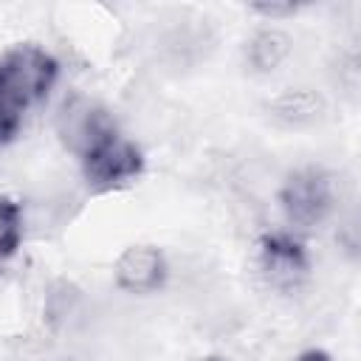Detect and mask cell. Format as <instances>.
I'll return each mask as SVG.
<instances>
[{
  "label": "cell",
  "mask_w": 361,
  "mask_h": 361,
  "mask_svg": "<svg viewBox=\"0 0 361 361\" xmlns=\"http://www.w3.org/2000/svg\"><path fill=\"white\" fill-rule=\"evenodd\" d=\"M59 62L37 45H17L0 56V147L11 144L25 113L56 85Z\"/></svg>",
  "instance_id": "1"
},
{
  "label": "cell",
  "mask_w": 361,
  "mask_h": 361,
  "mask_svg": "<svg viewBox=\"0 0 361 361\" xmlns=\"http://www.w3.org/2000/svg\"><path fill=\"white\" fill-rule=\"evenodd\" d=\"M279 206L290 226L313 228L330 217V212L336 206V183L324 169L302 166L282 180Z\"/></svg>",
  "instance_id": "2"
},
{
  "label": "cell",
  "mask_w": 361,
  "mask_h": 361,
  "mask_svg": "<svg viewBox=\"0 0 361 361\" xmlns=\"http://www.w3.org/2000/svg\"><path fill=\"white\" fill-rule=\"evenodd\" d=\"M79 161H82V175L87 180V186L96 192H110V189L127 186L144 172L141 149L121 133L102 138L87 152H82Z\"/></svg>",
  "instance_id": "3"
},
{
  "label": "cell",
  "mask_w": 361,
  "mask_h": 361,
  "mask_svg": "<svg viewBox=\"0 0 361 361\" xmlns=\"http://www.w3.org/2000/svg\"><path fill=\"white\" fill-rule=\"evenodd\" d=\"M257 259H259L262 276L279 290L299 288L310 271L307 245L293 231H285V228H274V231H265L259 237Z\"/></svg>",
  "instance_id": "4"
},
{
  "label": "cell",
  "mask_w": 361,
  "mask_h": 361,
  "mask_svg": "<svg viewBox=\"0 0 361 361\" xmlns=\"http://www.w3.org/2000/svg\"><path fill=\"white\" fill-rule=\"evenodd\" d=\"M56 133L71 152L82 155L102 138L118 133V127L104 107H99L87 99H71L56 118Z\"/></svg>",
  "instance_id": "5"
},
{
  "label": "cell",
  "mask_w": 361,
  "mask_h": 361,
  "mask_svg": "<svg viewBox=\"0 0 361 361\" xmlns=\"http://www.w3.org/2000/svg\"><path fill=\"white\" fill-rule=\"evenodd\" d=\"M116 285L127 293H155L166 282V259L152 245H133L116 259Z\"/></svg>",
  "instance_id": "6"
},
{
  "label": "cell",
  "mask_w": 361,
  "mask_h": 361,
  "mask_svg": "<svg viewBox=\"0 0 361 361\" xmlns=\"http://www.w3.org/2000/svg\"><path fill=\"white\" fill-rule=\"evenodd\" d=\"M322 110H324V99L310 87H288L271 99V116L285 127L313 124L322 116Z\"/></svg>",
  "instance_id": "7"
},
{
  "label": "cell",
  "mask_w": 361,
  "mask_h": 361,
  "mask_svg": "<svg viewBox=\"0 0 361 361\" xmlns=\"http://www.w3.org/2000/svg\"><path fill=\"white\" fill-rule=\"evenodd\" d=\"M290 37L282 31V28H259L251 39H248V48H245V59L254 71L259 73H271L276 71L288 56H290Z\"/></svg>",
  "instance_id": "8"
},
{
  "label": "cell",
  "mask_w": 361,
  "mask_h": 361,
  "mask_svg": "<svg viewBox=\"0 0 361 361\" xmlns=\"http://www.w3.org/2000/svg\"><path fill=\"white\" fill-rule=\"evenodd\" d=\"M23 243V209L11 195L0 192V265H6Z\"/></svg>",
  "instance_id": "9"
},
{
  "label": "cell",
  "mask_w": 361,
  "mask_h": 361,
  "mask_svg": "<svg viewBox=\"0 0 361 361\" xmlns=\"http://www.w3.org/2000/svg\"><path fill=\"white\" fill-rule=\"evenodd\" d=\"M257 14H265V17H271V20H279V17H290L293 11H296V6L293 3H254L251 6Z\"/></svg>",
  "instance_id": "10"
},
{
  "label": "cell",
  "mask_w": 361,
  "mask_h": 361,
  "mask_svg": "<svg viewBox=\"0 0 361 361\" xmlns=\"http://www.w3.org/2000/svg\"><path fill=\"white\" fill-rule=\"evenodd\" d=\"M293 361H333L324 350H305V353H299Z\"/></svg>",
  "instance_id": "11"
},
{
  "label": "cell",
  "mask_w": 361,
  "mask_h": 361,
  "mask_svg": "<svg viewBox=\"0 0 361 361\" xmlns=\"http://www.w3.org/2000/svg\"><path fill=\"white\" fill-rule=\"evenodd\" d=\"M206 361H223V358H217V355H212V358H206Z\"/></svg>",
  "instance_id": "12"
}]
</instances>
